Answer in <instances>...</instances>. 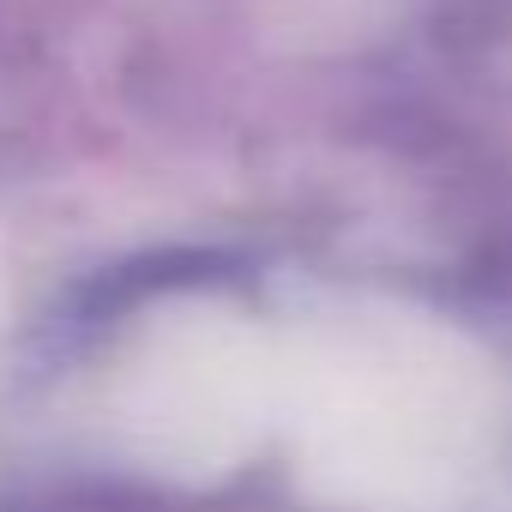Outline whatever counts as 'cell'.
<instances>
[{"label": "cell", "instance_id": "cell-1", "mask_svg": "<svg viewBox=\"0 0 512 512\" xmlns=\"http://www.w3.org/2000/svg\"><path fill=\"white\" fill-rule=\"evenodd\" d=\"M247 398V368L223 344L217 326H169L157 332L127 380H121V422L133 446L157 464H211L235 446Z\"/></svg>", "mask_w": 512, "mask_h": 512}, {"label": "cell", "instance_id": "cell-2", "mask_svg": "<svg viewBox=\"0 0 512 512\" xmlns=\"http://www.w3.org/2000/svg\"><path fill=\"white\" fill-rule=\"evenodd\" d=\"M0 308H7V272H0Z\"/></svg>", "mask_w": 512, "mask_h": 512}]
</instances>
